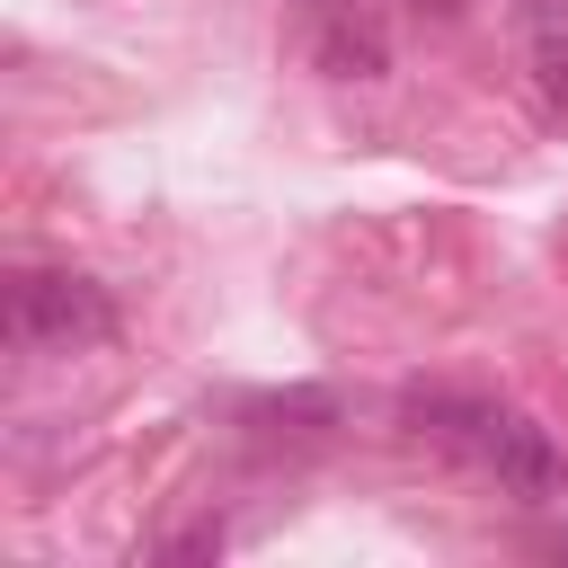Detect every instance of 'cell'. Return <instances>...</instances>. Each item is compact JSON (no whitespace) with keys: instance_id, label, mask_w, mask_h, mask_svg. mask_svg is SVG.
<instances>
[{"instance_id":"cell-2","label":"cell","mask_w":568,"mask_h":568,"mask_svg":"<svg viewBox=\"0 0 568 568\" xmlns=\"http://www.w3.org/2000/svg\"><path fill=\"white\" fill-rule=\"evenodd\" d=\"M311 62L328 80H382L390 71V27L373 0H311Z\"/></svg>"},{"instance_id":"cell-5","label":"cell","mask_w":568,"mask_h":568,"mask_svg":"<svg viewBox=\"0 0 568 568\" xmlns=\"http://www.w3.org/2000/svg\"><path fill=\"white\" fill-rule=\"evenodd\" d=\"M541 89H550V98L568 106V27H559V18L541 27Z\"/></svg>"},{"instance_id":"cell-6","label":"cell","mask_w":568,"mask_h":568,"mask_svg":"<svg viewBox=\"0 0 568 568\" xmlns=\"http://www.w3.org/2000/svg\"><path fill=\"white\" fill-rule=\"evenodd\" d=\"M213 550H222V524H195V532L169 541V559H213Z\"/></svg>"},{"instance_id":"cell-1","label":"cell","mask_w":568,"mask_h":568,"mask_svg":"<svg viewBox=\"0 0 568 568\" xmlns=\"http://www.w3.org/2000/svg\"><path fill=\"white\" fill-rule=\"evenodd\" d=\"M0 328H9L18 355H71V346L115 337V302H106V284H89L71 266H18L9 302H0Z\"/></svg>"},{"instance_id":"cell-4","label":"cell","mask_w":568,"mask_h":568,"mask_svg":"<svg viewBox=\"0 0 568 568\" xmlns=\"http://www.w3.org/2000/svg\"><path fill=\"white\" fill-rule=\"evenodd\" d=\"M248 417H257L266 435H320V426L337 417V399H328V390H284V399H248Z\"/></svg>"},{"instance_id":"cell-3","label":"cell","mask_w":568,"mask_h":568,"mask_svg":"<svg viewBox=\"0 0 568 568\" xmlns=\"http://www.w3.org/2000/svg\"><path fill=\"white\" fill-rule=\"evenodd\" d=\"M479 462H488V470H497V488H506V497H524V506L559 497V479H568V462H559L550 426H532V417H515V408H497V426H488Z\"/></svg>"}]
</instances>
